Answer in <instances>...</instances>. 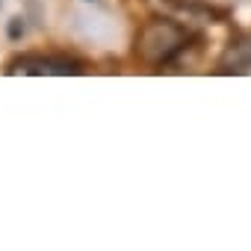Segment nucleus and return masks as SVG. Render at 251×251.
<instances>
[{
	"label": "nucleus",
	"mask_w": 251,
	"mask_h": 251,
	"mask_svg": "<svg viewBox=\"0 0 251 251\" xmlns=\"http://www.w3.org/2000/svg\"><path fill=\"white\" fill-rule=\"evenodd\" d=\"M186 42H189V33L183 24L172 18H154L136 36V56L145 65H166L186 48Z\"/></svg>",
	"instance_id": "f257e3e1"
},
{
	"label": "nucleus",
	"mask_w": 251,
	"mask_h": 251,
	"mask_svg": "<svg viewBox=\"0 0 251 251\" xmlns=\"http://www.w3.org/2000/svg\"><path fill=\"white\" fill-rule=\"evenodd\" d=\"M80 62L65 56H18L9 65V74H80Z\"/></svg>",
	"instance_id": "f03ea898"
},
{
	"label": "nucleus",
	"mask_w": 251,
	"mask_h": 251,
	"mask_svg": "<svg viewBox=\"0 0 251 251\" xmlns=\"http://www.w3.org/2000/svg\"><path fill=\"white\" fill-rule=\"evenodd\" d=\"M219 68H222L225 74H245V71L251 68V30H248V33H239V36L227 45L225 56L219 59Z\"/></svg>",
	"instance_id": "7ed1b4c3"
},
{
	"label": "nucleus",
	"mask_w": 251,
	"mask_h": 251,
	"mask_svg": "<svg viewBox=\"0 0 251 251\" xmlns=\"http://www.w3.org/2000/svg\"><path fill=\"white\" fill-rule=\"evenodd\" d=\"M0 3H3V0H0Z\"/></svg>",
	"instance_id": "20e7f679"
}]
</instances>
